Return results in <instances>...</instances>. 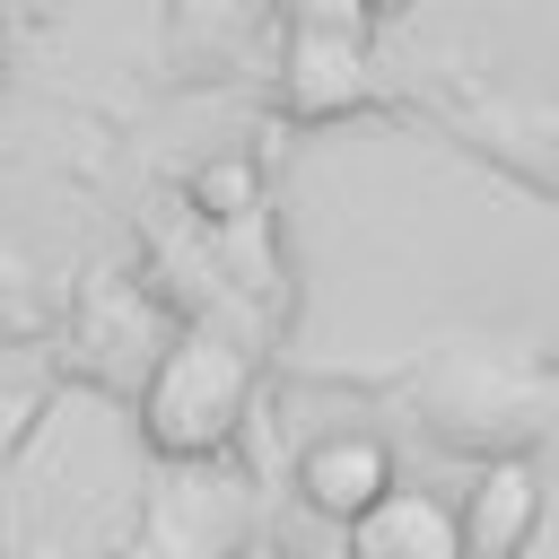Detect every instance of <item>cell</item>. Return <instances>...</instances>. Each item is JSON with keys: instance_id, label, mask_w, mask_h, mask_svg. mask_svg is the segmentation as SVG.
<instances>
[{"instance_id": "5", "label": "cell", "mask_w": 559, "mask_h": 559, "mask_svg": "<svg viewBox=\"0 0 559 559\" xmlns=\"http://www.w3.org/2000/svg\"><path fill=\"white\" fill-rule=\"evenodd\" d=\"M280 96H288V114H306V122H323V114L358 105V96H367V61H358V35H349V26H297Z\"/></svg>"}, {"instance_id": "2", "label": "cell", "mask_w": 559, "mask_h": 559, "mask_svg": "<svg viewBox=\"0 0 559 559\" xmlns=\"http://www.w3.org/2000/svg\"><path fill=\"white\" fill-rule=\"evenodd\" d=\"M454 515H463V559H524L542 533V472L524 454H498L472 472Z\"/></svg>"}, {"instance_id": "6", "label": "cell", "mask_w": 559, "mask_h": 559, "mask_svg": "<svg viewBox=\"0 0 559 559\" xmlns=\"http://www.w3.org/2000/svg\"><path fill=\"white\" fill-rule=\"evenodd\" d=\"M192 201H201L210 218H236V210L253 201V175H245V166H201V175H192Z\"/></svg>"}, {"instance_id": "8", "label": "cell", "mask_w": 559, "mask_h": 559, "mask_svg": "<svg viewBox=\"0 0 559 559\" xmlns=\"http://www.w3.org/2000/svg\"><path fill=\"white\" fill-rule=\"evenodd\" d=\"M236 559H288V550H280V542H245Z\"/></svg>"}, {"instance_id": "1", "label": "cell", "mask_w": 559, "mask_h": 559, "mask_svg": "<svg viewBox=\"0 0 559 559\" xmlns=\"http://www.w3.org/2000/svg\"><path fill=\"white\" fill-rule=\"evenodd\" d=\"M245 402H253V358H245L227 332H183V341L157 358L148 393H140V428H148L157 454L192 463V454H218V445L236 437Z\"/></svg>"}, {"instance_id": "7", "label": "cell", "mask_w": 559, "mask_h": 559, "mask_svg": "<svg viewBox=\"0 0 559 559\" xmlns=\"http://www.w3.org/2000/svg\"><path fill=\"white\" fill-rule=\"evenodd\" d=\"M26 419H35V393H0V454H17Z\"/></svg>"}, {"instance_id": "3", "label": "cell", "mask_w": 559, "mask_h": 559, "mask_svg": "<svg viewBox=\"0 0 559 559\" xmlns=\"http://www.w3.org/2000/svg\"><path fill=\"white\" fill-rule=\"evenodd\" d=\"M384 489H393V454L376 437H358V428H332V437H314L297 454V498L314 515H332V524H358Z\"/></svg>"}, {"instance_id": "4", "label": "cell", "mask_w": 559, "mask_h": 559, "mask_svg": "<svg viewBox=\"0 0 559 559\" xmlns=\"http://www.w3.org/2000/svg\"><path fill=\"white\" fill-rule=\"evenodd\" d=\"M349 533V559H463V515L437 489H384Z\"/></svg>"}]
</instances>
